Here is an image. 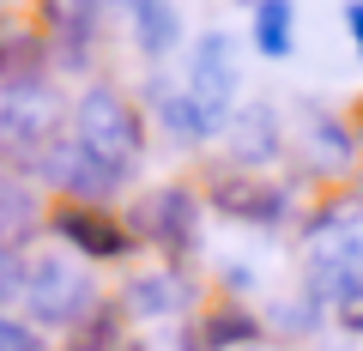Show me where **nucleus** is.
<instances>
[{
  "label": "nucleus",
  "mask_w": 363,
  "mask_h": 351,
  "mask_svg": "<svg viewBox=\"0 0 363 351\" xmlns=\"http://www.w3.org/2000/svg\"><path fill=\"white\" fill-rule=\"evenodd\" d=\"M182 303H188V285H182L176 273H145L128 285V309L140 315V321H157V315H176Z\"/></svg>",
  "instance_id": "obj_14"
},
{
  "label": "nucleus",
  "mask_w": 363,
  "mask_h": 351,
  "mask_svg": "<svg viewBox=\"0 0 363 351\" xmlns=\"http://www.w3.org/2000/svg\"><path fill=\"white\" fill-rule=\"evenodd\" d=\"M49 230L67 236V243H73L79 255H91V260H116V255L133 248V230L116 224L104 206H73V200H61V206L49 212Z\"/></svg>",
  "instance_id": "obj_8"
},
{
  "label": "nucleus",
  "mask_w": 363,
  "mask_h": 351,
  "mask_svg": "<svg viewBox=\"0 0 363 351\" xmlns=\"http://www.w3.org/2000/svg\"><path fill=\"white\" fill-rule=\"evenodd\" d=\"M212 206L242 218V224H272V218H285V188L260 182V176H218L212 182Z\"/></svg>",
  "instance_id": "obj_10"
},
{
  "label": "nucleus",
  "mask_w": 363,
  "mask_h": 351,
  "mask_svg": "<svg viewBox=\"0 0 363 351\" xmlns=\"http://www.w3.org/2000/svg\"><path fill=\"white\" fill-rule=\"evenodd\" d=\"M248 351H255V345H248Z\"/></svg>",
  "instance_id": "obj_24"
},
{
  "label": "nucleus",
  "mask_w": 363,
  "mask_h": 351,
  "mask_svg": "<svg viewBox=\"0 0 363 351\" xmlns=\"http://www.w3.org/2000/svg\"><path fill=\"white\" fill-rule=\"evenodd\" d=\"M236 85H242V67H236V43L224 37V30H206V37L188 49V73H182V91L194 97L200 109H212V116H230L236 104Z\"/></svg>",
  "instance_id": "obj_6"
},
{
  "label": "nucleus",
  "mask_w": 363,
  "mask_h": 351,
  "mask_svg": "<svg viewBox=\"0 0 363 351\" xmlns=\"http://www.w3.org/2000/svg\"><path fill=\"white\" fill-rule=\"evenodd\" d=\"M104 6H116V13H128V18H133L140 6H152V0H104Z\"/></svg>",
  "instance_id": "obj_23"
},
{
  "label": "nucleus",
  "mask_w": 363,
  "mask_h": 351,
  "mask_svg": "<svg viewBox=\"0 0 363 351\" xmlns=\"http://www.w3.org/2000/svg\"><path fill=\"white\" fill-rule=\"evenodd\" d=\"M25 309H30L37 327H67V333H73L85 315H97V285H91L67 255H43V260H30Z\"/></svg>",
  "instance_id": "obj_2"
},
{
  "label": "nucleus",
  "mask_w": 363,
  "mask_h": 351,
  "mask_svg": "<svg viewBox=\"0 0 363 351\" xmlns=\"http://www.w3.org/2000/svg\"><path fill=\"white\" fill-rule=\"evenodd\" d=\"M248 333H255V321H248L242 309H218V315H206V327H200V339H206L212 351L218 345H242Z\"/></svg>",
  "instance_id": "obj_17"
},
{
  "label": "nucleus",
  "mask_w": 363,
  "mask_h": 351,
  "mask_svg": "<svg viewBox=\"0 0 363 351\" xmlns=\"http://www.w3.org/2000/svg\"><path fill=\"white\" fill-rule=\"evenodd\" d=\"M182 43V13H176V0H152V6H140L133 13V49L140 55H169Z\"/></svg>",
  "instance_id": "obj_13"
},
{
  "label": "nucleus",
  "mask_w": 363,
  "mask_h": 351,
  "mask_svg": "<svg viewBox=\"0 0 363 351\" xmlns=\"http://www.w3.org/2000/svg\"><path fill=\"white\" fill-rule=\"evenodd\" d=\"M279 109L272 104H248V109H236V121H230V152H236V164H267V157H279Z\"/></svg>",
  "instance_id": "obj_11"
},
{
  "label": "nucleus",
  "mask_w": 363,
  "mask_h": 351,
  "mask_svg": "<svg viewBox=\"0 0 363 351\" xmlns=\"http://www.w3.org/2000/svg\"><path fill=\"white\" fill-rule=\"evenodd\" d=\"M30 224H37V194L18 182L13 169H0V243L18 236V230H30Z\"/></svg>",
  "instance_id": "obj_16"
},
{
  "label": "nucleus",
  "mask_w": 363,
  "mask_h": 351,
  "mask_svg": "<svg viewBox=\"0 0 363 351\" xmlns=\"http://www.w3.org/2000/svg\"><path fill=\"white\" fill-rule=\"evenodd\" d=\"M37 30L49 37L55 67L85 73L104 43V0H37Z\"/></svg>",
  "instance_id": "obj_5"
},
{
  "label": "nucleus",
  "mask_w": 363,
  "mask_h": 351,
  "mask_svg": "<svg viewBox=\"0 0 363 351\" xmlns=\"http://www.w3.org/2000/svg\"><path fill=\"white\" fill-rule=\"evenodd\" d=\"M157 121L169 128V140H182V145H200V140H212V133L224 128L212 109H200L194 97L182 91V85H169V91H157Z\"/></svg>",
  "instance_id": "obj_12"
},
{
  "label": "nucleus",
  "mask_w": 363,
  "mask_h": 351,
  "mask_svg": "<svg viewBox=\"0 0 363 351\" xmlns=\"http://www.w3.org/2000/svg\"><path fill=\"white\" fill-rule=\"evenodd\" d=\"M61 140V97L43 85H0V145L6 152L43 157Z\"/></svg>",
  "instance_id": "obj_4"
},
{
  "label": "nucleus",
  "mask_w": 363,
  "mask_h": 351,
  "mask_svg": "<svg viewBox=\"0 0 363 351\" xmlns=\"http://www.w3.org/2000/svg\"><path fill=\"white\" fill-rule=\"evenodd\" d=\"M345 25H351V37H357V55H363V0H351V6H345Z\"/></svg>",
  "instance_id": "obj_22"
},
{
  "label": "nucleus",
  "mask_w": 363,
  "mask_h": 351,
  "mask_svg": "<svg viewBox=\"0 0 363 351\" xmlns=\"http://www.w3.org/2000/svg\"><path fill=\"white\" fill-rule=\"evenodd\" d=\"M25 285H30V260L18 255L13 243H0V303L25 297Z\"/></svg>",
  "instance_id": "obj_18"
},
{
  "label": "nucleus",
  "mask_w": 363,
  "mask_h": 351,
  "mask_svg": "<svg viewBox=\"0 0 363 351\" xmlns=\"http://www.w3.org/2000/svg\"><path fill=\"white\" fill-rule=\"evenodd\" d=\"M37 169L49 176L55 188H61L67 200H73V206H104V200L121 194V182L133 176V169H121V164H109V157H97L91 145H79L73 133H61V140L37 157Z\"/></svg>",
  "instance_id": "obj_3"
},
{
  "label": "nucleus",
  "mask_w": 363,
  "mask_h": 351,
  "mask_svg": "<svg viewBox=\"0 0 363 351\" xmlns=\"http://www.w3.org/2000/svg\"><path fill=\"white\" fill-rule=\"evenodd\" d=\"M55 67V49L37 25L0 18V85H43Z\"/></svg>",
  "instance_id": "obj_9"
},
{
  "label": "nucleus",
  "mask_w": 363,
  "mask_h": 351,
  "mask_svg": "<svg viewBox=\"0 0 363 351\" xmlns=\"http://www.w3.org/2000/svg\"><path fill=\"white\" fill-rule=\"evenodd\" d=\"M73 140L91 145L97 157H109V164L133 169L140 152H145V121H140V109H133L128 91H116V85H85L73 97Z\"/></svg>",
  "instance_id": "obj_1"
},
{
  "label": "nucleus",
  "mask_w": 363,
  "mask_h": 351,
  "mask_svg": "<svg viewBox=\"0 0 363 351\" xmlns=\"http://www.w3.org/2000/svg\"><path fill=\"white\" fill-rule=\"evenodd\" d=\"M0 351H43V333L18 315H0Z\"/></svg>",
  "instance_id": "obj_19"
},
{
  "label": "nucleus",
  "mask_w": 363,
  "mask_h": 351,
  "mask_svg": "<svg viewBox=\"0 0 363 351\" xmlns=\"http://www.w3.org/2000/svg\"><path fill=\"white\" fill-rule=\"evenodd\" d=\"M333 315H339V327L363 333V279H351V285H345V291L333 297Z\"/></svg>",
  "instance_id": "obj_20"
},
{
  "label": "nucleus",
  "mask_w": 363,
  "mask_h": 351,
  "mask_svg": "<svg viewBox=\"0 0 363 351\" xmlns=\"http://www.w3.org/2000/svg\"><path fill=\"white\" fill-rule=\"evenodd\" d=\"M315 145H321V157H333V164L351 157V140L339 133V121H315Z\"/></svg>",
  "instance_id": "obj_21"
},
{
  "label": "nucleus",
  "mask_w": 363,
  "mask_h": 351,
  "mask_svg": "<svg viewBox=\"0 0 363 351\" xmlns=\"http://www.w3.org/2000/svg\"><path fill=\"white\" fill-rule=\"evenodd\" d=\"M255 49L260 55H291V0H255Z\"/></svg>",
  "instance_id": "obj_15"
},
{
  "label": "nucleus",
  "mask_w": 363,
  "mask_h": 351,
  "mask_svg": "<svg viewBox=\"0 0 363 351\" xmlns=\"http://www.w3.org/2000/svg\"><path fill=\"white\" fill-rule=\"evenodd\" d=\"M128 230L140 236V243H157V248H188L200 236V200L188 194L182 182L145 188L140 206L128 212Z\"/></svg>",
  "instance_id": "obj_7"
}]
</instances>
